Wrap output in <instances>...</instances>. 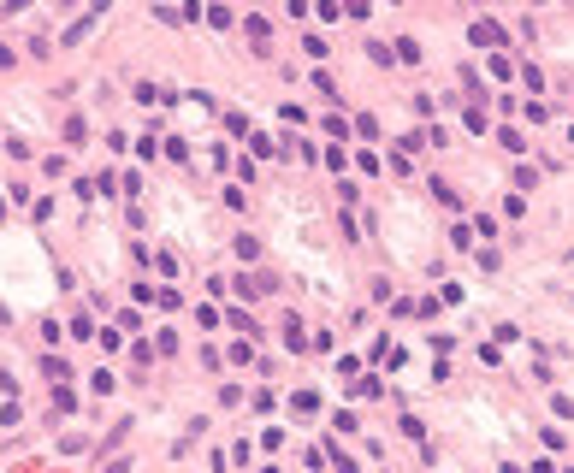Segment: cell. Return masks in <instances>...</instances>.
<instances>
[{"instance_id": "6da1fadb", "label": "cell", "mask_w": 574, "mask_h": 473, "mask_svg": "<svg viewBox=\"0 0 574 473\" xmlns=\"http://www.w3.org/2000/svg\"><path fill=\"white\" fill-rule=\"evenodd\" d=\"M468 36H474V47H485V54H497V47L510 42V36H503V24H497V18H474V30H468Z\"/></svg>"}, {"instance_id": "7a4b0ae2", "label": "cell", "mask_w": 574, "mask_h": 473, "mask_svg": "<svg viewBox=\"0 0 574 473\" xmlns=\"http://www.w3.org/2000/svg\"><path fill=\"white\" fill-rule=\"evenodd\" d=\"M42 379H47V384H72V361L47 349V355H42Z\"/></svg>"}, {"instance_id": "3957f363", "label": "cell", "mask_w": 574, "mask_h": 473, "mask_svg": "<svg viewBox=\"0 0 574 473\" xmlns=\"http://www.w3.org/2000/svg\"><path fill=\"white\" fill-rule=\"evenodd\" d=\"M243 36L255 42V54H266V36H273V24H266L261 12H249V18H243Z\"/></svg>"}, {"instance_id": "277c9868", "label": "cell", "mask_w": 574, "mask_h": 473, "mask_svg": "<svg viewBox=\"0 0 574 473\" xmlns=\"http://www.w3.org/2000/svg\"><path fill=\"white\" fill-rule=\"evenodd\" d=\"M278 337H284V349H291V355H296V349H308V337H302V319H296V314H284V319H278Z\"/></svg>"}, {"instance_id": "5b68a950", "label": "cell", "mask_w": 574, "mask_h": 473, "mask_svg": "<svg viewBox=\"0 0 574 473\" xmlns=\"http://www.w3.org/2000/svg\"><path fill=\"white\" fill-rule=\"evenodd\" d=\"M65 337H77V343H95V337H101V331H95V314H89V308H83V314H72Z\"/></svg>"}, {"instance_id": "8992f818", "label": "cell", "mask_w": 574, "mask_h": 473, "mask_svg": "<svg viewBox=\"0 0 574 473\" xmlns=\"http://www.w3.org/2000/svg\"><path fill=\"white\" fill-rule=\"evenodd\" d=\"M462 125L474 130V137H485L492 130V113H485V101H468V113H462Z\"/></svg>"}, {"instance_id": "52a82bcc", "label": "cell", "mask_w": 574, "mask_h": 473, "mask_svg": "<svg viewBox=\"0 0 574 473\" xmlns=\"http://www.w3.org/2000/svg\"><path fill=\"white\" fill-rule=\"evenodd\" d=\"M89 391H95V397H113V391H119V373H113V367H95V373H89Z\"/></svg>"}, {"instance_id": "ba28073f", "label": "cell", "mask_w": 574, "mask_h": 473, "mask_svg": "<svg viewBox=\"0 0 574 473\" xmlns=\"http://www.w3.org/2000/svg\"><path fill=\"white\" fill-rule=\"evenodd\" d=\"M326 462H332V473H361V467H356V455H344V450H337V438L326 444Z\"/></svg>"}, {"instance_id": "9c48e42d", "label": "cell", "mask_w": 574, "mask_h": 473, "mask_svg": "<svg viewBox=\"0 0 574 473\" xmlns=\"http://www.w3.org/2000/svg\"><path fill=\"white\" fill-rule=\"evenodd\" d=\"M391 47H397V65H420V42L415 36H397Z\"/></svg>"}, {"instance_id": "30bf717a", "label": "cell", "mask_w": 574, "mask_h": 473, "mask_svg": "<svg viewBox=\"0 0 574 473\" xmlns=\"http://www.w3.org/2000/svg\"><path fill=\"white\" fill-rule=\"evenodd\" d=\"M249 154H255V160H273V154H278V142H273V137H261V130H249Z\"/></svg>"}, {"instance_id": "8fae6325", "label": "cell", "mask_w": 574, "mask_h": 473, "mask_svg": "<svg viewBox=\"0 0 574 473\" xmlns=\"http://www.w3.org/2000/svg\"><path fill=\"white\" fill-rule=\"evenodd\" d=\"M65 142L83 148V142H89V125H83V118H65Z\"/></svg>"}, {"instance_id": "7c38bea8", "label": "cell", "mask_w": 574, "mask_h": 473, "mask_svg": "<svg viewBox=\"0 0 574 473\" xmlns=\"http://www.w3.org/2000/svg\"><path fill=\"white\" fill-rule=\"evenodd\" d=\"M432 195H438V207H450V213H456V207H462V195H456V190H450V183H438V178H432Z\"/></svg>"}, {"instance_id": "4fadbf2b", "label": "cell", "mask_w": 574, "mask_h": 473, "mask_svg": "<svg viewBox=\"0 0 574 473\" xmlns=\"http://www.w3.org/2000/svg\"><path fill=\"white\" fill-rule=\"evenodd\" d=\"M497 142H503V148H510V154H521V148H527V137H521V130H515V125H503V130H497Z\"/></svg>"}, {"instance_id": "5bb4252c", "label": "cell", "mask_w": 574, "mask_h": 473, "mask_svg": "<svg viewBox=\"0 0 574 473\" xmlns=\"http://www.w3.org/2000/svg\"><path fill=\"white\" fill-rule=\"evenodd\" d=\"M291 409H296V414H314V409H320V391H296Z\"/></svg>"}, {"instance_id": "9a60e30c", "label": "cell", "mask_w": 574, "mask_h": 473, "mask_svg": "<svg viewBox=\"0 0 574 473\" xmlns=\"http://www.w3.org/2000/svg\"><path fill=\"white\" fill-rule=\"evenodd\" d=\"M326 130H332V137H337V142H349V130H356V125H349V118H344V113H332V118H326Z\"/></svg>"}, {"instance_id": "2e32d148", "label": "cell", "mask_w": 574, "mask_h": 473, "mask_svg": "<svg viewBox=\"0 0 574 473\" xmlns=\"http://www.w3.org/2000/svg\"><path fill=\"white\" fill-rule=\"evenodd\" d=\"M356 137H361V142H373V137H379V118H373V113H361V118H356Z\"/></svg>"}, {"instance_id": "e0dca14e", "label": "cell", "mask_w": 574, "mask_h": 473, "mask_svg": "<svg viewBox=\"0 0 574 473\" xmlns=\"http://www.w3.org/2000/svg\"><path fill=\"white\" fill-rule=\"evenodd\" d=\"M302 54H308V59H326L332 47H326V36H302Z\"/></svg>"}, {"instance_id": "ac0fdd59", "label": "cell", "mask_w": 574, "mask_h": 473, "mask_svg": "<svg viewBox=\"0 0 574 473\" xmlns=\"http://www.w3.org/2000/svg\"><path fill=\"white\" fill-rule=\"evenodd\" d=\"M231 361L249 367V361H255V343H249V337H237V343H231Z\"/></svg>"}, {"instance_id": "d6986e66", "label": "cell", "mask_w": 574, "mask_h": 473, "mask_svg": "<svg viewBox=\"0 0 574 473\" xmlns=\"http://www.w3.org/2000/svg\"><path fill=\"white\" fill-rule=\"evenodd\" d=\"M54 409H60V414H72V409H77V397H72V384H54Z\"/></svg>"}, {"instance_id": "ffe728a7", "label": "cell", "mask_w": 574, "mask_h": 473, "mask_svg": "<svg viewBox=\"0 0 574 473\" xmlns=\"http://www.w3.org/2000/svg\"><path fill=\"white\" fill-rule=\"evenodd\" d=\"M551 414H556V420H574V397L556 391V397H551Z\"/></svg>"}, {"instance_id": "44dd1931", "label": "cell", "mask_w": 574, "mask_h": 473, "mask_svg": "<svg viewBox=\"0 0 574 473\" xmlns=\"http://www.w3.org/2000/svg\"><path fill=\"white\" fill-rule=\"evenodd\" d=\"M521 83H527V89L539 95V89H545V72H539V65H521Z\"/></svg>"}, {"instance_id": "7402d4cb", "label": "cell", "mask_w": 574, "mask_h": 473, "mask_svg": "<svg viewBox=\"0 0 574 473\" xmlns=\"http://www.w3.org/2000/svg\"><path fill=\"white\" fill-rule=\"evenodd\" d=\"M237 261H261V243H255V236H237Z\"/></svg>"}, {"instance_id": "603a6c76", "label": "cell", "mask_w": 574, "mask_h": 473, "mask_svg": "<svg viewBox=\"0 0 574 473\" xmlns=\"http://www.w3.org/2000/svg\"><path fill=\"white\" fill-rule=\"evenodd\" d=\"M231 331H243V337H255V319H249L243 308H231Z\"/></svg>"}, {"instance_id": "cb8c5ba5", "label": "cell", "mask_w": 574, "mask_h": 473, "mask_svg": "<svg viewBox=\"0 0 574 473\" xmlns=\"http://www.w3.org/2000/svg\"><path fill=\"white\" fill-rule=\"evenodd\" d=\"M231 462H237V467H249V462H255V444H249V438H237V450H231Z\"/></svg>"}, {"instance_id": "d4e9b609", "label": "cell", "mask_w": 574, "mask_h": 473, "mask_svg": "<svg viewBox=\"0 0 574 473\" xmlns=\"http://www.w3.org/2000/svg\"><path fill=\"white\" fill-rule=\"evenodd\" d=\"M320 160H326L332 172H344V166H349V154H344V148H337V142H332V148H326V154H320Z\"/></svg>"}, {"instance_id": "484cf974", "label": "cell", "mask_w": 574, "mask_h": 473, "mask_svg": "<svg viewBox=\"0 0 574 473\" xmlns=\"http://www.w3.org/2000/svg\"><path fill=\"white\" fill-rule=\"evenodd\" d=\"M119 190H125V195H142V172H137V166H130V172L119 178Z\"/></svg>"}, {"instance_id": "4316f807", "label": "cell", "mask_w": 574, "mask_h": 473, "mask_svg": "<svg viewBox=\"0 0 574 473\" xmlns=\"http://www.w3.org/2000/svg\"><path fill=\"white\" fill-rule=\"evenodd\" d=\"M208 24H213V30H225V24H231V6H219V0H213V6H208Z\"/></svg>"}, {"instance_id": "83f0119b", "label": "cell", "mask_w": 574, "mask_h": 473, "mask_svg": "<svg viewBox=\"0 0 574 473\" xmlns=\"http://www.w3.org/2000/svg\"><path fill=\"white\" fill-rule=\"evenodd\" d=\"M344 12H349V18H367V12H373V0H344Z\"/></svg>"}, {"instance_id": "f1b7e54d", "label": "cell", "mask_w": 574, "mask_h": 473, "mask_svg": "<svg viewBox=\"0 0 574 473\" xmlns=\"http://www.w3.org/2000/svg\"><path fill=\"white\" fill-rule=\"evenodd\" d=\"M527 473H556V467H551V462H533V467H527Z\"/></svg>"}, {"instance_id": "f546056e", "label": "cell", "mask_w": 574, "mask_h": 473, "mask_svg": "<svg viewBox=\"0 0 574 473\" xmlns=\"http://www.w3.org/2000/svg\"><path fill=\"white\" fill-rule=\"evenodd\" d=\"M107 473H130V462H107Z\"/></svg>"}, {"instance_id": "4dcf8cb0", "label": "cell", "mask_w": 574, "mask_h": 473, "mask_svg": "<svg viewBox=\"0 0 574 473\" xmlns=\"http://www.w3.org/2000/svg\"><path fill=\"white\" fill-rule=\"evenodd\" d=\"M385 6H403V0H385Z\"/></svg>"}, {"instance_id": "1f68e13d", "label": "cell", "mask_w": 574, "mask_h": 473, "mask_svg": "<svg viewBox=\"0 0 574 473\" xmlns=\"http://www.w3.org/2000/svg\"><path fill=\"white\" fill-rule=\"evenodd\" d=\"M568 142H574V125H568Z\"/></svg>"}]
</instances>
